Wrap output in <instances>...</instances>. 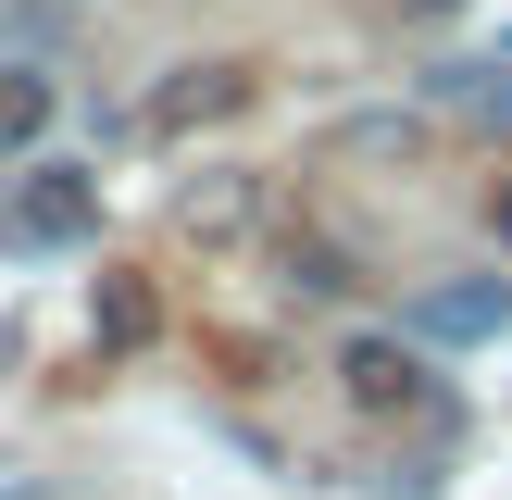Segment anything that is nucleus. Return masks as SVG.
I'll return each mask as SVG.
<instances>
[{
    "instance_id": "f257e3e1",
    "label": "nucleus",
    "mask_w": 512,
    "mask_h": 500,
    "mask_svg": "<svg viewBox=\"0 0 512 500\" xmlns=\"http://www.w3.org/2000/svg\"><path fill=\"white\" fill-rule=\"evenodd\" d=\"M263 225H275V188L238 175V163H213V175L175 188V238H188V250H238V238H263Z\"/></svg>"
},
{
    "instance_id": "f03ea898",
    "label": "nucleus",
    "mask_w": 512,
    "mask_h": 500,
    "mask_svg": "<svg viewBox=\"0 0 512 500\" xmlns=\"http://www.w3.org/2000/svg\"><path fill=\"white\" fill-rule=\"evenodd\" d=\"M250 88H263L250 63H188V75H163V88L138 100V138H200V125H238Z\"/></svg>"
},
{
    "instance_id": "7ed1b4c3",
    "label": "nucleus",
    "mask_w": 512,
    "mask_h": 500,
    "mask_svg": "<svg viewBox=\"0 0 512 500\" xmlns=\"http://www.w3.org/2000/svg\"><path fill=\"white\" fill-rule=\"evenodd\" d=\"M338 400H350L363 425H400V413H425L438 388H425V350H413V338H350V350H338Z\"/></svg>"
},
{
    "instance_id": "20e7f679",
    "label": "nucleus",
    "mask_w": 512,
    "mask_h": 500,
    "mask_svg": "<svg viewBox=\"0 0 512 500\" xmlns=\"http://www.w3.org/2000/svg\"><path fill=\"white\" fill-rule=\"evenodd\" d=\"M88 225H100V188H88L75 163H38V175H25V200L0 213V238H13V250H75Z\"/></svg>"
},
{
    "instance_id": "39448f33",
    "label": "nucleus",
    "mask_w": 512,
    "mask_h": 500,
    "mask_svg": "<svg viewBox=\"0 0 512 500\" xmlns=\"http://www.w3.org/2000/svg\"><path fill=\"white\" fill-rule=\"evenodd\" d=\"M500 325H512V288H500V275H450V288L413 300V338L425 350H475V338H500Z\"/></svg>"
},
{
    "instance_id": "423d86ee",
    "label": "nucleus",
    "mask_w": 512,
    "mask_h": 500,
    "mask_svg": "<svg viewBox=\"0 0 512 500\" xmlns=\"http://www.w3.org/2000/svg\"><path fill=\"white\" fill-rule=\"evenodd\" d=\"M325 150L338 163H425V113H350Z\"/></svg>"
},
{
    "instance_id": "0eeeda50",
    "label": "nucleus",
    "mask_w": 512,
    "mask_h": 500,
    "mask_svg": "<svg viewBox=\"0 0 512 500\" xmlns=\"http://www.w3.org/2000/svg\"><path fill=\"white\" fill-rule=\"evenodd\" d=\"M50 138V75H0V150H38Z\"/></svg>"
},
{
    "instance_id": "6e6552de",
    "label": "nucleus",
    "mask_w": 512,
    "mask_h": 500,
    "mask_svg": "<svg viewBox=\"0 0 512 500\" xmlns=\"http://www.w3.org/2000/svg\"><path fill=\"white\" fill-rule=\"evenodd\" d=\"M288 288L300 300H338V288H363V263H338L325 238H288Z\"/></svg>"
},
{
    "instance_id": "1a4fd4ad",
    "label": "nucleus",
    "mask_w": 512,
    "mask_h": 500,
    "mask_svg": "<svg viewBox=\"0 0 512 500\" xmlns=\"http://www.w3.org/2000/svg\"><path fill=\"white\" fill-rule=\"evenodd\" d=\"M150 325H163V313H150V288H138V275H113V288H100V338H113V350H138Z\"/></svg>"
},
{
    "instance_id": "9d476101",
    "label": "nucleus",
    "mask_w": 512,
    "mask_h": 500,
    "mask_svg": "<svg viewBox=\"0 0 512 500\" xmlns=\"http://www.w3.org/2000/svg\"><path fill=\"white\" fill-rule=\"evenodd\" d=\"M400 13H463V0H400Z\"/></svg>"
},
{
    "instance_id": "9b49d317",
    "label": "nucleus",
    "mask_w": 512,
    "mask_h": 500,
    "mask_svg": "<svg viewBox=\"0 0 512 500\" xmlns=\"http://www.w3.org/2000/svg\"><path fill=\"white\" fill-rule=\"evenodd\" d=\"M500 238H512V188H500Z\"/></svg>"
}]
</instances>
